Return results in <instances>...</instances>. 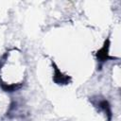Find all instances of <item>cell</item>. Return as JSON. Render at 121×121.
Listing matches in <instances>:
<instances>
[{
	"mask_svg": "<svg viewBox=\"0 0 121 121\" xmlns=\"http://www.w3.org/2000/svg\"><path fill=\"white\" fill-rule=\"evenodd\" d=\"M52 65L54 66V76H53L54 82H56L57 84H68L71 80V78L61 73L60 70L55 64V62H52Z\"/></svg>",
	"mask_w": 121,
	"mask_h": 121,
	"instance_id": "cell-1",
	"label": "cell"
},
{
	"mask_svg": "<svg viewBox=\"0 0 121 121\" xmlns=\"http://www.w3.org/2000/svg\"><path fill=\"white\" fill-rule=\"evenodd\" d=\"M109 47H110V40L108 38L104 42L103 46L96 53V58L99 61H105V60H108L109 59H113L112 57L109 56Z\"/></svg>",
	"mask_w": 121,
	"mask_h": 121,
	"instance_id": "cell-2",
	"label": "cell"
},
{
	"mask_svg": "<svg viewBox=\"0 0 121 121\" xmlns=\"http://www.w3.org/2000/svg\"><path fill=\"white\" fill-rule=\"evenodd\" d=\"M98 107L105 112V114L108 117V121H111L112 116V108H111L110 103L106 99H103V100H101V101L98 102Z\"/></svg>",
	"mask_w": 121,
	"mask_h": 121,
	"instance_id": "cell-3",
	"label": "cell"
},
{
	"mask_svg": "<svg viewBox=\"0 0 121 121\" xmlns=\"http://www.w3.org/2000/svg\"><path fill=\"white\" fill-rule=\"evenodd\" d=\"M0 85H1V88H2L5 92H14V91L20 89L21 86H22V84H19V83L8 84V83H5V82H1Z\"/></svg>",
	"mask_w": 121,
	"mask_h": 121,
	"instance_id": "cell-4",
	"label": "cell"
}]
</instances>
